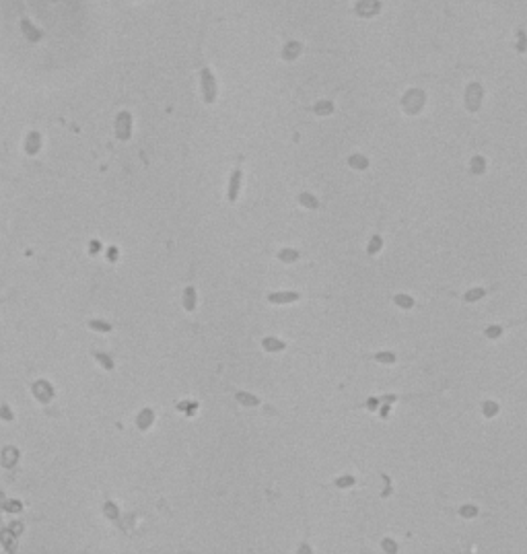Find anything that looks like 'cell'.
<instances>
[{"instance_id": "10", "label": "cell", "mask_w": 527, "mask_h": 554, "mask_svg": "<svg viewBox=\"0 0 527 554\" xmlns=\"http://www.w3.org/2000/svg\"><path fill=\"white\" fill-rule=\"evenodd\" d=\"M334 103L331 101H317L315 105H313V114L315 116H331L334 114Z\"/></svg>"}, {"instance_id": "2", "label": "cell", "mask_w": 527, "mask_h": 554, "mask_svg": "<svg viewBox=\"0 0 527 554\" xmlns=\"http://www.w3.org/2000/svg\"><path fill=\"white\" fill-rule=\"evenodd\" d=\"M482 99H484V87L480 85V82H469V85L465 87V109L471 114L480 112Z\"/></svg>"}, {"instance_id": "21", "label": "cell", "mask_w": 527, "mask_h": 554, "mask_svg": "<svg viewBox=\"0 0 527 554\" xmlns=\"http://www.w3.org/2000/svg\"><path fill=\"white\" fill-rule=\"evenodd\" d=\"M381 245H383V239H381V235H373L371 237V241H369V247H367V252H369V256H375L379 249H381Z\"/></svg>"}, {"instance_id": "22", "label": "cell", "mask_w": 527, "mask_h": 554, "mask_svg": "<svg viewBox=\"0 0 527 554\" xmlns=\"http://www.w3.org/2000/svg\"><path fill=\"white\" fill-rule=\"evenodd\" d=\"M334 484L338 488H350V486H354V484H356V478L354 476H340Z\"/></svg>"}, {"instance_id": "18", "label": "cell", "mask_w": 527, "mask_h": 554, "mask_svg": "<svg viewBox=\"0 0 527 554\" xmlns=\"http://www.w3.org/2000/svg\"><path fill=\"white\" fill-rule=\"evenodd\" d=\"M394 303L397 307H401V309H412L414 307V299L410 297V295H395L394 297Z\"/></svg>"}, {"instance_id": "23", "label": "cell", "mask_w": 527, "mask_h": 554, "mask_svg": "<svg viewBox=\"0 0 527 554\" xmlns=\"http://www.w3.org/2000/svg\"><path fill=\"white\" fill-rule=\"evenodd\" d=\"M37 144H39V134L31 132L27 138V153H37Z\"/></svg>"}, {"instance_id": "3", "label": "cell", "mask_w": 527, "mask_h": 554, "mask_svg": "<svg viewBox=\"0 0 527 554\" xmlns=\"http://www.w3.org/2000/svg\"><path fill=\"white\" fill-rule=\"evenodd\" d=\"M202 95L206 103L216 101V80L210 72V68H202Z\"/></svg>"}, {"instance_id": "25", "label": "cell", "mask_w": 527, "mask_h": 554, "mask_svg": "<svg viewBox=\"0 0 527 554\" xmlns=\"http://www.w3.org/2000/svg\"><path fill=\"white\" fill-rule=\"evenodd\" d=\"M517 52L519 54H525L527 52V35H525V31H517Z\"/></svg>"}, {"instance_id": "9", "label": "cell", "mask_w": 527, "mask_h": 554, "mask_svg": "<svg viewBox=\"0 0 527 554\" xmlns=\"http://www.w3.org/2000/svg\"><path fill=\"white\" fill-rule=\"evenodd\" d=\"M262 348L268 350V352H282L286 348V344L278 338H274V336H266L262 340Z\"/></svg>"}, {"instance_id": "20", "label": "cell", "mask_w": 527, "mask_h": 554, "mask_svg": "<svg viewBox=\"0 0 527 554\" xmlns=\"http://www.w3.org/2000/svg\"><path fill=\"white\" fill-rule=\"evenodd\" d=\"M482 410H484V416L492 418V416H496V414H498V404H496V402H492V400H486L482 404Z\"/></svg>"}, {"instance_id": "14", "label": "cell", "mask_w": 527, "mask_h": 554, "mask_svg": "<svg viewBox=\"0 0 527 554\" xmlns=\"http://www.w3.org/2000/svg\"><path fill=\"white\" fill-rule=\"evenodd\" d=\"M301 258V254L297 252V249H280L278 252V260L284 262V264H293V262H297Z\"/></svg>"}, {"instance_id": "26", "label": "cell", "mask_w": 527, "mask_h": 554, "mask_svg": "<svg viewBox=\"0 0 527 554\" xmlns=\"http://www.w3.org/2000/svg\"><path fill=\"white\" fill-rule=\"evenodd\" d=\"M381 548H383L385 552H390V554H395V552L399 550V548H397V544L394 542V540H387V538L381 542Z\"/></svg>"}, {"instance_id": "12", "label": "cell", "mask_w": 527, "mask_h": 554, "mask_svg": "<svg viewBox=\"0 0 527 554\" xmlns=\"http://www.w3.org/2000/svg\"><path fill=\"white\" fill-rule=\"evenodd\" d=\"M299 202L305 206V208H311V210H317V208H320V202H317V198L313 196V194H307V192L299 194Z\"/></svg>"}, {"instance_id": "11", "label": "cell", "mask_w": 527, "mask_h": 554, "mask_svg": "<svg viewBox=\"0 0 527 554\" xmlns=\"http://www.w3.org/2000/svg\"><path fill=\"white\" fill-rule=\"evenodd\" d=\"M237 402L239 404H243V406H247V408H254V406H258L260 404V400L254 396V394H247V392H237Z\"/></svg>"}, {"instance_id": "1", "label": "cell", "mask_w": 527, "mask_h": 554, "mask_svg": "<svg viewBox=\"0 0 527 554\" xmlns=\"http://www.w3.org/2000/svg\"><path fill=\"white\" fill-rule=\"evenodd\" d=\"M424 99H426L424 91H420V89H410V91L404 95V99H401V109H404L408 116H416V114L422 112Z\"/></svg>"}, {"instance_id": "17", "label": "cell", "mask_w": 527, "mask_h": 554, "mask_svg": "<svg viewBox=\"0 0 527 554\" xmlns=\"http://www.w3.org/2000/svg\"><path fill=\"white\" fill-rule=\"evenodd\" d=\"M469 167H471V171H474L476 175H482L484 171H486V159L480 157V155H476L474 159H471V165H469Z\"/></svg>"}, {"instance_id": "5", "label": "cell", "mask_w": 527, "mask_h": 554, "mask_svg": "<svg viewBox=\"0 0 527 554\" xmlns=\"http://www.w3.org/2000/svg\"><path fill=\"white\" fill-rule=\"evenodd\" d=\"M130 128H132V118L128 112H122L118 118H116V132L118 136L122 138V140H126V138L130 136Z\"/></svg>"}, {"instance_id": "27", "label": "cell", "mask_w": 527, "mask_h": 554, "mask_svg": "<svg viewBox=\"0 0 527 554\" xmlns=\"http://www.w3.org/2000/svg\"><path fill=\"white\" fill-rule=\"evenodd\" d=\"M503 334V328L501 326H488L486 328V338H498Z\"/></svg>"}, {"instance_id": "8", "label": "cell", "mask_w": 527, "mask_h": 554, "mask_svg": "<svg viewBox=\"0 0 527 554\" xmlns=\"http://www.w3.org/2000/svg\"><path fill=\"white\" fill-rule=\"evenodd\" d=\"M239 188H241V171L235 169L231 175V182H229V200L235 202L239 196Z\"/></svg>"}, {"instance_id": "15", "label": "cell", "mask_w": 527, "mask_h": 554, "mask_svg": "<svg viewBox=\"0 0 527 554\" xmlns=\"http://www.w3.org/2000/svg\"><path fill=\"white\" fill-rule=\"evenodd\" d=\"M482 297H486V288L476 286V288L467 290V293L463 295V301H467V303H476V301H480Z\"/></svg>"}, {"instance_id": "7", "label": "cell", "mask_w": 527, "mask_h": 554, "mask_svg": "<svg viewBox=\"0 0 527 554\" xmlns=\"http://www.w3.org/2000/svg\"><path fill=\"white\" fill-rule=\"evenodd\" d=\"M301 52H303V44L301 41H288V44L282 48V58L284 60H297L299 56H301Z\"/></svg>"}, {"instance_id": "29", "label": "cell", "mask_w": 527, "mask_h": 554, "mask_svg": "<svg viewBox=\"0 0 527 554\" xmlns=\"http://www.w3.org/2000/svg\"><path fill=\"white\" fill-rule=\"evenodd\" d=\"M377 406H379V400H369V402H367V408H371V410L377 408Z\"/></svg>"}, {"instance_id": "4", "label": "cell", "mask_w": 527, "mask_h": 554, "mask_svg": "<svg viewBox=\"0 0 527 554\" xmlns=\"http://www.w3.org/2000/svg\"><path fill=\"white\" fill-rule=\"evenodd\" d=\"M354 10H356L358 17L371 19V17H377L381 12V2H379V0H358Z\"/></svg>"}, {"instance_id": "6", "label": "cell", "mask_w": 527, "mask_h": 554, "mask_svg": "<svg viewBox=\"0 0 527 554\" xmlns=\"http://www.w3.org/2000/svg\"><path fill=\"white\" fill-rule=\"evenodd\" d=\"M301 299L299 293H270L268 301L274 303V305H286V303H297Z\"/></svg>"}, {"instance_id": "13", "label": "cell", "mask_w": 527, "mask_h": 554, "mask_svg": "<svg viewBox=\"0 0 527 554\" xmlns=\"http://www.w3.org/2000/svg\"><path fill=\"white\" fill-rule=\"evenodd\" d=\"M348 165H350V167H354V169H358V171H365L369 167V159L365 155H350L348 157Z\"/></svg>"}, {"instance_id": "16", "label": "cell", "mask_w": 527, "mask_h": 554, "mask_svg": "<svg viewBox=\"0 0 527 554\" xmlns=\"http://www.w3.org/2000/svg\"><path fill=\"white\" fill-rule=\"evenodd\" d=\"M184 307L188 311H194V307H196V290H194L192 286H188L186 293H184Z\"/></svg>"}, {"instance_id": "28", "label": "cell", "mask_w": 527, "mask_h": 554, "mask_svg": "<svg viewBox=\"0 0 527 554\" xmlns=\"http://www.w3.org/2000/svg\"><path fill=\"white\" fill-rule=\"evenodd\" d=\"M91 328H101V330H112L109 324H101V322H91Z\"/></svg>"}, {"instance_id": "24", "label": "cell", "mask_w": 527, "mask_h": 554, "mask_svg": "<svg viewBox=\"0 0 527 554\" xmlns=\"http://www.w3.org/2000/svg\"><path fill=\"white\" fill-rule=\"evenodd\" d=\"M460 515L465 517V519H474V517L478 515V507H474V505H463V507L460 509Z\"/></svg>"}, {"instance_id": "19", "label": "cell", "mask_w": 527, "mask_h": 554, "mask_svg": "<svg viewBox=\"0 0 527 554\" xmlns=\"http://www.w3.org/2000/svg\"><path fill=\"white\" fill-rule=\"evenodd\" d=\"M373 358L381 365H394L397 361V356L394 352H377V354H373Z\"/></svg>"}]
</instances>
